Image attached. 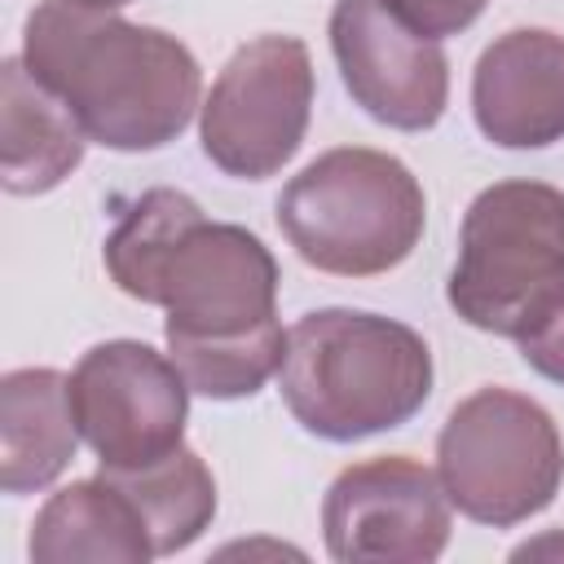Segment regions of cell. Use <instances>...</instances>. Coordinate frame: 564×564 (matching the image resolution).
Here are the masks:
<instances>
[{
	"instance_id": "14",
	"label": "cell",
	"mask_w": 564,
	"mask_h": 564,
	"mask_svg": "<svg viewBox=\"0 0 564 564\" xmlns=\"http://www.w3.org/2000/svg\"><path fill=\"white\" fill-rule=\"evenodd\" d=\"M26 551L35 564H75V560L141 564L154 555L137 507L106 476L75 480L66 489H57L40 507Z\"/></svg>"
},
{
	"instance_id": "3",
	"label": "cell",
	"mask_w": 564,
	"mask_h": 564,
	"mask_svg": "<svg viewBox=\"0 0 564 564\" xmlns=\"http://www.w3.org/2000/svg\"><path fill=\"white\" fill-rule=\"evenodd\" d=\"M278 388L304 432L361 441L423 410L432 352L405 322L361 308H317L286 330Z\"/></svg>"
},
{
	"instance_id": "4",
	"label": "cell",
	"mask_w": 564,
	"mask_h": 564,
	"mask_svg": "<svg viewBox=\"0 0 564 564\" xmlns=\"http://www.w3.org/2000/svg\"><path fill=\"white\" fill-rule=\"evenodd\" d=\"M423 212L414 172L366 145L317 154L278 194V229L295 256L335 278L397 269L423 238Z\"/></svg>"
},
{
	"instance_id": "18",
	"label": "cell",
	"mask_w": 564,
	"mask_h": 564,
	"mask_svg": "<svg viewBox=\"0 0 564 564\" xmlns=\"http://www.w3.org/2000/svg\"><path fill=\"white\" fill-rule=\"evenodd\" d=\"M379 4L427 40L458 35L485 13V0H379Z\"/></svg>"
},
{
	"instance_id": "15",
	"label": "cell",
	"mask_w": 564,
	"mask_h": 564,
	"mask_svg": "<svg viewBox=\"0 0 564 564\" xmlns=\"http://www.w3.org/2000/svg\"><path fill=\"white\" fill-rule=\"evenodd\" d=\"M106 480L119 485V494L137 507L154 555H172L185 551L189 542L203 538V529L216 516V480L207 471V463L176 445L172 454L141 463V467H119V471H101Z\"/></svg>"
},
{
	"instance_id": "19",
	"label": "cell",
	"mask_w": 564,
	"mask_h": 564,
	"mask_svg": "<svg viewBox=\"0 0 564 564\" xmlns=\"http://www.w3.org/2000/svg\"><path fill=\"white\" fill-rule=\"evenodd\" d=\"M79 4H93V9H123V4H132V0H79Z\"/></svg>"
},
{
	"instance_id": "10",
	"label": "cell",
	"mask_w": 564,
	"mask_h": 564,
	"mask_svg": "<svg viewBox=\"0 0 564 564\" xmlns=\"http://www.w3.org/2000/svg\"><path fill=\"white\" fill-rule=\"evenodd\" d=\"M330 53L344 88L370 119L397 132H423L445 115L449 62L441 44L410 31L379 0H335Z\"/></svg>"
},
{
	"instance_id": "9",
	"label": "cell",
	"mask_w": 564,
	"mask_h": 564,
	"mask_svg": "<svg viewBox=\"0 0 564 564\" xmlns=\"http://www.w3.org/2000/svg\"><path fill=\"white\" fill-rule=\"evenodd\" d=\"M322 533L339 564H432L449 542V498L419 458H366L330 480Z\"/></svg>"
},
{
	"instance_id": "7",
	"label": "cell",
	"mask_w": 564,
	"mask_h": 564,
	"mask_svg": "<svg viewBox=\"0 0 564 564\" xmlns=\"http://www.w3.org/2000/svg\"><path fill=\"white\" fill-rule=\"evenodd\" d=\"M313 110V62L295 35L247 40L216 75L198 137L203 154L238 181H264L300 150Z\"/></svg>"
},
{
	"instance_id": "8",
	"label": "cell",
	"mask_w": 564,
	"mask_h": 564,
	"mask_svg": "<svg viewBox=\"0 0 564 564\" xmlns=\"http://www.w3.org/2000/svg\"><path fill=\"white\" fill-rule=\"evenodd\" d=\"M70 405L101 471H119L154 463L181 445L189 383L176 361L150 344L106 339L70 370Z\"/></svg>"
},
{
	"instance_id": "17",
	"label": "cell",
	"mask_w": 564,
	"mask_h": 564,
	"mask_svg": "<svg viewBox=\"0 0 564 564\" xmlns=\"http://www.w3.org/2000/svg\"><path fill=\"white\" fill-rule=\"evenodd\" d=\"M520 357L551 383H564V282L555 286V295L529 317V326L516 335Z\"/></svg>"
},
{
	"instance_id": "16",
	"label": "cell",
	"mask_w": 564,
	"mask_h": 564,
	"mask_svg": "<svg viewBox=\"0 0 564 564\" xmlns=\"http://www.w3.org/2000/svg\"><path fill=\"white\" fill-rule=\"evenodd\" d=\"M167 352L176 370L185 375L189 392L212 397V401H238L260 392L286 352V335L273 322L242 330V335H212V339H189V335H167Z\"/></svg>"
},
{
	"instance_id": "13",
	"label": "cell",
	"mask_w": 564,
	"mask_h": 564,
	"mask_svg": "<svg viewBox=\"0 0 564 564\" xmlns=\"http://www.w3.org/2000/svg\"><path fill=\"white\" fill-rule=\"evenodd\" d=\"M79 423L70 405V379L48 366L9 370L0 383V485L4 494H31L53 485L75 458Z\"/></svg>"
},
{
	"instance_id": "12",
	"label": "cell",
	"mask_w": 564,
	"mask_h": 564,
	"mask_svg": "<svg viewBox=\"0 0 564 564\" xmlns=\"http://www.w3.org/2000/svg\"><path fill=\"white\" fill-rule=\"evenodd\" d=\"M88 132L48 93L22 57L0 66V176L9 194H44L62 185L84 159Z\"/></svg>"
},
{
	"instance_id": "2",
	"label": "cell",
	"mask_w": 564,
	"mask_h": 564,
	"mask_svg": "<svg viewBox=\"0 0 564 564\" xmlns=\"http://www.w3.org/2000/svg\"><path fill=\"white\" fill-rule=\"evenodd\" d=\"M101 256L123 295L167 308L163 335H242L278 317L269 247L242 225L207 220L181 189H145L110 229Z\"/></svg>"
},
{
	"instance_id": "11",
	"label": "cell",
	"mask_w": 564,
	"mask_h": 564,
	"mask_svg": "<svg viewBox=\"0 0 564 564\" xmlns=\"http://www.w3.org/2000/svg\"><path fill=\"white\" fill-rule=\"evenodd\" d=\"M476 128L507 150H542L564 137V35L520 26L498 35L471 70Z\"/></svg>"
},
{
	"instance_id": "6",
	"label": "cell",
	"mask_w": 564,
	"mask_h": 564,
	"mask_svg": "<svg viewBox=\"0 0 564 564\" xmlns=\"http://www.w3.org/2000/svg\"><path fill=\"white\" fill-rule=\"evenodd\" d=\"M436 476L467 520L511 529L560 494L564 441L538 401L511 388H480L449 410L436 436Z\"/></svg>"
},
{
	"instance_id": "1",
	"label": "cell",
	"mask_w": 564,
	"mask_h": 564,
	"mask_svg": "<svg viewBox=\"0 0 564 564\" xmlns=\"http://www.w3.org/2000/svg\"><path fill=\"white\" fill-rule=\"evenodd\" d=\"M22 62L106 150H159L198 110L203 75L176 35L79 0H40L26 13Z\"/></svg>"
},
{
	"instance_id": "5",
	"label": "cell",
	"mask_w": 564,
	"mask_h": 564,
	"mask_svg": "<svg viewBox=\"0 0 564 564\" xmlns=\"http://www.w3.org/2000/svg\"><path fill=\"white\" fill-rule=\"evenodd\" d=\"M564 282V189L498 181L480 189L458 229L449 308L489 335L516 339Z\"/></svg>"
}]
</instances>
